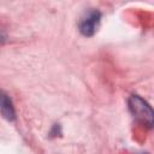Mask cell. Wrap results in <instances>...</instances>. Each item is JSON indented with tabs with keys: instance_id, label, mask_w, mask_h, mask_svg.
<instances>
[{
	"instance_id": "cell-1",
	"label": "cell",
	"mask_w": 154,
	"mask_h": 154,
	"mask_svg": "<svg viewBox=\"0 0 154 154\" xmlns=\"http://www.w3.org/2000/svg\"><path fill=\"white\" fill-rule=\"evenodd\" d=\"M128 105L134 118H136L147 128L153 126V109L146 100H143L138 95H131L128 100Z\"/></svg>"
},
{
	"instance_id": "cell-2",
	"label": "cell",
	"mask_w": 154,
	"mask_h": 154,
	"mask_svg": "<svg viewBox=\"0 0 154 154\" xmlns=\"http://www.w3.org/2000/svg\"><path fill=\"white\" fill-rule=\"evenodd\" d=\"M100 22H101V12L99 10L90 8L81 17L78 22V30L83 36L90 37L97 31L100 26Z\"/></svg>"
},
{
	"instance_id": "cell-3",
	"label": "cell",
	"mask_w": 154,
	"mask_h": 154,
	"mask_svg": "<svg viewBox=\"0 0 154 154\" xmlns=\"http://www.w3.org/2000/svg\"><path fill=\"white\" fill-rule=\"evenodd\" d=\"M0 114L8 122H13L16 119L14 105L11 97L4 90H0Z\"/></svg>"
},
{
	"instance_id": "cell-4",
	"label": "cell",
	"mask_w": 154,
	"mask_h": 154,
	"mask_svg": "<svg viewBox=\"0 0 154 154\" xmlns=\"http://www.w3.org/2000/svg\"><path fill=\"white\" fill-rule=\"evenodd\" d=\"M6 40V37H5V35L2 34V32H0V43H2L4 41Z\"/></svg>"
},
{
	"instance_id": "cell-5",
	"label": "cell",
	"mask_w": 154,
	"mask_h": 154,
	"mask_svg": "<svg viewBox=\"0 0 154 154\" xmlns=\"http://www.w3.org/2000/svg\"><path fill=\"white\" fill-rule=\"evenodd\" d=\"M137 154H149V153H146V152H142V153H137Z\"/></svg>"
}]
</instances>
